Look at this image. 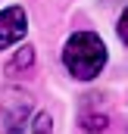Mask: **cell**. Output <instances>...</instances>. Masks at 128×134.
Returning a JSON list of instances; mask_svg holds the SVG:
<instances>
[{
	"label": "cell",
	"instance_id": "277c9868",
	"mask_svg": "<svg viewBox=\"0 0 128 134\" xmlns=\"http://www.w3.org/2000/svg\"><path fill=\"white\" fill-rule=\"evenodd\" d=\"M78 125H81L84 131L97 134V131H106V125H109V119H106L103 112H91V109L84 106V109H81V115H78Z\"/></svg>",
	"mask_w": 128,
	"mask_h": 134
},
{
	"label": "cell",
	"instance_id": "52a82bcc",
	"mask_svg": "<svg viewBox=\"0 0 128 134\" xmlns=\"http://www.w3.org/2000/svg\"><path fill=\"white\" fill-rule=\"evenodd\" d=\"M116 31H119V41L128 47V6L122 9V16H119V25H116Z\"/></svg>",
	"mask_w": 128,
	"mask_h": 134
},
{
	"label": "cell",
	"instance_id": "7a4b0ae2",
	"mask_svg": "<svg viewBox=\"0 0 128 134\" xmlns=\"http://www.w3.org/2000/svg\"><path fill=\"white\" fill-rule=\"evenodd\" d=\"M31 106H34V97L22 87H9L3 91L0 97V122H3V131L6 134H19L25 128L28 115H31Z\"/></svg>",
	"mask_w": 128,
	"mask_h": 134
},
{
	"label": "cell",
	"instance_id": "8992f818",
	"mask_svg": "<svg viewBox=\"0 0 128 134\" xmlns=\"http://www.w3.org/2000/svg\"><path fill=\"white\" fill-rule=\"evenodd\" d=\"M31 131H34V134H53V122H50V115H47V112H41V115L34 119Z\"/></svg>",
	"mask_w": 128,
	"mask_h": 134
},
{
	"label": "cell",
	"instance_id": "3957f363",
	"mask_svg": "<svg viewBox=\"0 0 128 134\" xmlns=\"http://www.w3.org/2000/svg\"><path fill=\"white\" fill-rule=\"evenodd\" d=\"M25 31H28V16H25L22 6H6V9H0V50L19 44V41L25 37Z\"/></svg>",
	"mask_w": 128,
	"mask_h": 134
},
{
	"label": "cell",
	"instance_id": "6da1fadb",
	"mask_svg": "<svg viewBox=\"0 0 128 134\" xmlns=\"http://www.w3.org/2000/svg\"><path fill=\"white\" fill-rule=\"evenodd\" d=\"M63 66L72 78L91 81L106 66V44L94 31H75L63 47Z\"/></svg>",
	"mask_w": 128,
	"mask_h": 134
},
{
	"label": "cell",
	"instance_id": "5b68a950",
	"mask_svg": "<svg viewBox=\"0 0 128 134\" xmlns=\"http://www.w3.org/2000/svg\"><path fill=\"white\" fill-rule=\"evenodd\" d=\"M34 63V50L31 47H22V50H16V56L6 63V75H19V72H28Z\"/></svg>",
	"mask_w": 128,
	"mask_h": 134
}]
</instances>
